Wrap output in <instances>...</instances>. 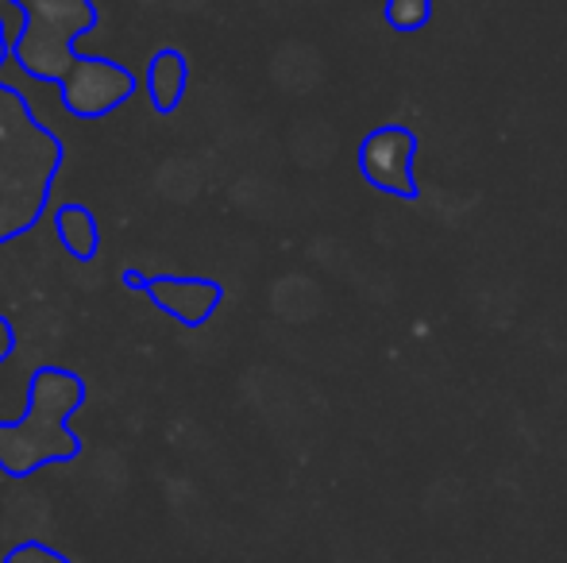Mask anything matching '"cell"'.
Listing matches in <instances>:
<instances>
[{"label":"cell","mask_w":567,"mask_h":563,"mask_svg":"<svg viewBox=\"0 0 567 563\" xmlns=\"http://www.w3.org/2000/svg\"><path fill=\"white\" fill-rule=\"evenodd\" d=\"M12 347H16V332H12V324H8L4 316H0V363H4L8 355H12Z\"/></svg>","instance_id":"cell-11"},{"label":"cell","mask_w":567,"mask_h":563,"mask_svg":"<svg viewBox=\"0 0 567 563\" xmlns=\"http://www.w3.org/2000/svg\"><path fill=\"white\" fill-rule=\"evenodd\" d=\"M54 232H59L62 248L78 259V263H93L101 251V228H97V217H93L90 205H62L54 212Z\"/></svg>","instance_id":"cell-7"},{"label":"cell","mask_w":567,"mask_h":563,"mask_svg":"<svg viewBox=\"0 0 567 563\" xmlns=\"http://www.w3.org/2000/svg\"><path fill=\"white\" fill-rule=\"evenodd\" d=\"M85 383L66 367H39L28 386V409L16 421H0V471L28 479L47 463H70L82 440L70 432V417L82 409Z\"/></svg>","instance_id":"cell-3"},{"label":"cell","mask_w":567,"mask_h":563,"mask_svg":"<svg viewBox=\"0 0 567 563\" xmlns=\"http://www.w3.org/2000/svg\"><path fill=\"white\" fill-rule=\"evenodd\" d=\"M429 15H433L429 0H386V20H390V28H398V31L425 28Z\"/></svg>","instance_id":"cell-8"},{"label":"cell","mask_w":567,"mask_h":563,"mask_svg":"<svg viewBox=\"0 0 567 563\" xmlns=\"http://www.w3.org/2000/svg\"><path fill=\"white\" fill-rule=\"evenodd\" d=\"M186 85H189V62L178 46H163L155 51L147 70V90H151V105L155 113H178V105L186 101Z\"/></svg>","instance_id":"cell-6"},{"label":"cell","mask_w":567,"mask_h":563,"mask_svg":"<svg viewBox=\"0 0 567 563\" xmlns=\"http://www.w3.org/2000/svg\"><path fill=\"white\" fill-rule=\"evenodd\" d=\"M4 59H12V46L0 31V62ZM59 166L62 143L31 116L20 93L0 82V243L35 228Z\"/></svg>","instance_id":"cell-2"},{"label":"cell","mask_w":567,"mask_h":563,"mask_svg":"<svg viewBox=\"0 0 567 563\" xmlns=\"http://www.w3.org/2000/svg\"><path fill=\"white\" fill-rule=\"evenodd\" d=\"M12 4L28 15L20 43L12 46L16 66H23L39 82H59L66 113L97 121L135 97V74L127 66L101 54L85 59L74 54L78 35L93 31L97 23L93 0H12Z\"/></svg>","instance_id":"cell-1"},{"label":"cell","mask_w":567,"mask_h":563,"mask_svg":"<svg viewBox=\"0 0 567 563\" xmlns=\"http://www.w3.org/2000/svg\"><path fill=\"white\" fill-rule=\"evenodd\" d=\"M413 158H417V139L405 128H379L363 139L359 147V170L374 189L394 197H413Z\"/></svg>","instance_id":"cell-5"},{"label":"cell","mask_w":567,"mask_h":563,"mask_svg":"<svg viewBox=\"0 0 567 563\" xmlns=\"http://www.w3.org/2000/svg\"><path fill=\"white\" fill-rule=\"evenodd\" d=\"M23 28H28V15H23L20 8L12 4V0H0V31H4V43L8 46L20 43Z\"/></svg>","instance_id":"cell-10"},{"label":"cell","mask_w":567,"mask_h":563,"mask_svg":"<svg viewBox=\"0 0 567 563\" xmlns=\"http://www.w3.org/2000/svg\"><path fill=\"white\" fill-rule=\"evenodd\" d=\"M0 563H70V560L62 556L59 549L43 544V541H23V544H16V549L8 552Z\"/></svg>","instance_id":"cell-9"},{"label":"cell","mask_w":567,"mask_h":563,"mask_svg":"<svg viewBox=\"0 0 567 563\" xmlns=\"http://www.w3.org/2000/svg\"><path fill=\"white\" fill-rule=\"evenodd\" d=\"M124 285L127 290L147 293L171 321L186 324V329L205 324L220 309V301H225V290L213 279H174V274H155V279H147V274H140L135 267L124 271Z\"/></svg>","instance_id":"cell-4"}]
</instances>
